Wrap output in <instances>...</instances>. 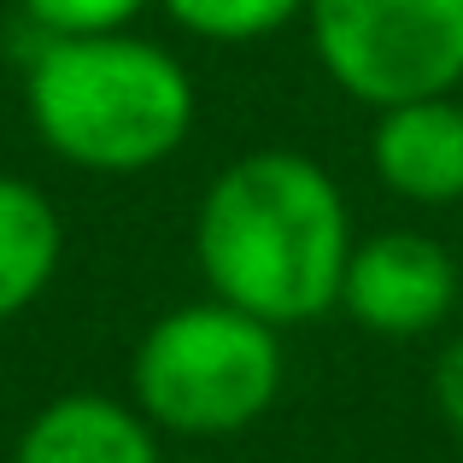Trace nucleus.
I'll return each mask as SVG.
<instances>
[{
  "instance_id": "7",
  "label": "nucleus",
  "mask_w": 463,
  "mask_h": 463,
  "mask_svg": "<svg viewBox=\"0 0 463 463\" xmlns=\"http://www.w3.org/2000/svg\"><path fill=\"white\" fill-rule=\"evenodd\" d=\"M12 463H165L153 422L106 393H65L24 429Z\"/></svg>"
},
{
  "instance_id": "3",
  "label": "nucleus",
  "mask_w": 463,
  "mask_h": 463,
  "mask_svg": "<svg viewBox=\"0 0 463 463\" xmlns=\"http://www.w3.org/2000/svg\"><path fill=\"white\" fill-rule=\"evenodd\" d=\"M282 375V328L223 299L165 311L141 335L136 364H129L136 411L153 429L188 434V440H223V434L252 429L276 405Z\"/></svg>"
},
{
  "instance_id": "2",
  "label": "nucleus",
  "mask_w": 463,
  "mask_h": 463,
  "mask_svg": "<svg viewBox=\"0 0 463 463\" xmlns=\"http://www.w3.org/2000/svg\"><path fill=\"white\" fill-rule=\"evenodd\" d=\"M35 136L65 165L153 170L194 129V77L141 35H47L30 65Z\"/></svg>"
},
{
  "instance_id": "5",
  "label": "nucleus",
  "mask_w": 463,
  "mask_h": 463,
  "mask_svg": "<svg viewBox=\"0 0 463 463\" xmlns=\"http://www.w3.org/2000/svg\"><path fill=\"white\" fill-rule=\"evenodd\" d=\"M458 306H463L458 259L417 229H382V235L358 241L346 259V276H340V311L382 340L434 335Z\"/></svg>"
},
{
  "instance_id": "9",
  "label": "nucleus",
  "mask_w": 463,
  "mask_h": 463,
  "mask_svg": "<svg viewBox=\"0 0 463 463\" xmlns=\"http://www.w3.org/2000/svg\"><path fill=\"white\" fill-rule=\"evenodd\" d=\"M311 0H165V12L200 42H259L306 18Z\"/></svg>"
},
{
  "instance_id": "11",
  "label": "nucleus",
  "mask_w": 463,
  "mask_h": 463,
  "mask_svg": "<svg viewBox=\"0 0 463 463\" xmlns=\"http://www.w3.org/2000/svg\"><path fill=\"white\" fill-rule=\"evenodd\" d=\"M434 411L446 417V429L463 434V340L434 358Z\"/></svg>"
},
{
  "instance_id": "1",
  "label": "nucleus",
  "mask_w": 463,
  "mask_h": 463,
  "mask_svg": "<svg viewBox=\"0 0 463 463\" xmlns=\"http://www.w3.org/2000/svg\"><path fill=\"white\" fill-rule=\"evenodd\" d=\"M352 247L346 194L299 147L241 153L212 176L194 217V259L212 299L270 328L335 311Z\"/></svg>"
},
{
  "instance_id": "6",
  "label": "nucleus",
  "mask_w": 463,
  "mask_h": 463,
  "mask_svg": "<svg viewBox=\"0 0 463 463\" xmlns=\"http://www.w3.org/2000/svg\"><path fill=\"white\" fill-rule=\"evenodd\" d=\"M370 165L387 194L411 205H458L463 200V106L452 94L405 100L375 112Z\"/></svg>"
},
{
  "instance_id": "4",
  "label": "nucleus",
  "mask_w": 463,
  "mask_h": 463,
  "mask_svg": "<svg viewBox=\"0 0 463 463\" xmlns=\"http://www.w3.org/2000/svg\"><path fill=\"white\" fill-rule=\"evenodd\" d=\"M317 65L370 112L463 82V0H311Z\"/></svg>"
},
{
  "instance_id": "10",
  "label": "nucleus",
  "mask_w": 463,
  "mask_h": 463,
  "mask_svg": "<svg viewBox=\"0 0 463 463\" xmlns=\"http://www.w3.org/2000/svg\"><path fill=\"white\" fill-rule=\"evenodd\" d=\"M147 0H24L35 24L47 35H112L124 30Z\"/></svg>"
},
{
  "instance_id": "8",
  "label": "nucleus",
  "mask_w": 463,
  "mask_h": 463,
  "mask_svg": "<svg viewBox=\"0 0 463 463\" xmlns=\"http://www.w3.org/2000/svg\"><path fill=\"white\" fill-rule=\"evenodd\" d=\"M59 252H65V229L53 200L24 176H0V323H12L47 294Z\"/></svg>"
}]
</instances>
